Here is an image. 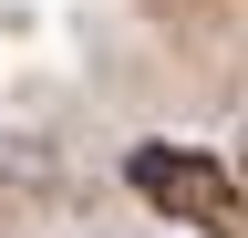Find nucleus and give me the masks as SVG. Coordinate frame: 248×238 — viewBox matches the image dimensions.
I'll use <instances>...</instances> for the list:
<instances>
[{
  "label": "nucleus",
  "mask_w": 248,
  "mask_h": 238,
  "mask_svg": "<svg viewBox=\"0 0 248 238\" xmlns=\"http://www.w3.org/2000/svg\"><path fill=\"white\" fill-rule=\"evenodd\" d=\"M124 187H135L155 218H176V228H207V238H248V187H238V166H217L207 145H135L124 156Z\"/></svg>",
  "instance_id": "obj_1"
},
{
  "label": "nucleus",
  "mask_w": 248,
  "mask_h": 238,
  "mask_svg": "<svg viewBox=\"0 0 248 238\" xmlns=\"http://www.w3.org/2000/svg\"><path fill=\"white\" fill-rule=\"evenodd\" d=\"M238 187H248V166H238Z\"/></svg>",
  "instance_id": "obj_2"
}]
</instances>
